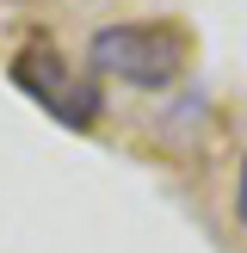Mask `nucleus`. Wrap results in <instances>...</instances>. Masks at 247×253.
Returning <instances> with one entry per match:
<instances>
[{"mask_svg": "<svg viewBox=\"0 0 247 253\" xmlns=\"http://www.w3.org/2000/svg\"><path fill=\"white\" fill-rule=\"evenodd\" d=\"M235 222H247V155H241V173H235Z\"/></svg>", "mask_w": 247, "mask_h": 253, "instance_id": "4", "label": "nucleus"}, {"mask_svg": "<svg viewBox=\"0 0 247 253\" xmlns=\"http://www.w3.org/2000/svg\"><path fill=\"white\" fill-rule=\"evenodd\" d=\"M86 68L105 74V81L161 93V86H173L179 68H185V37L173 31V25H155V19L99 25V31L86 37Z\"/></svg>", "mask_w": 247, "mask_h": 253, "instance_id": "1", "label": "nucleus"}, {"mask_svg": "<svg viewBox=\"0 0 247 253\" xmlns=\"http://www.w3.org/2000/svg\"><path fill=\"white\" fill-rule=\"evenodd\" d=\"M12 81H19V93H31L43 111H56L62 99H68V86H74V81H68V62H62L43 37H37V43H25L19 56H12Z\"/></svg>", "mask_w": 247, "mask_h": 253, "instance_id": "2", "label": "nucleus"}, {"mask_svg": "<svg viewBox=\"0 0 247 253\" xmlns=\"http://www.w3.org/2000/svg\"><path fill=\"white\" fill-rule=\"evenodd\" d=\"M56 118H62V124H74V130H86V124L99 118V86H93V81H74V86H68V99L56 105Z\"/></svg>", "mask_w": 247, "mask_h": 253, "instance_id": "3", "label": "nucleus"}]
</instances>
